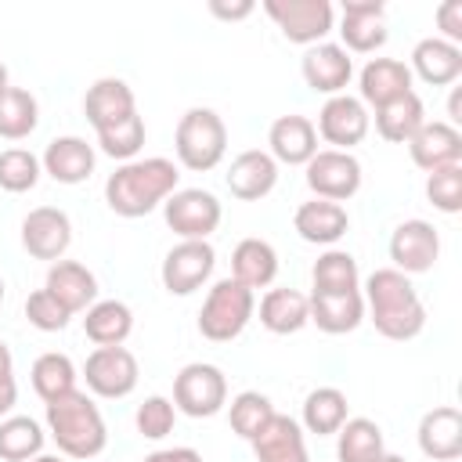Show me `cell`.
Instances as JSON below:
<instances>
[{
	"instance_id": "49",
	"label": "cell",
	"mask_w": 462,
	"mask_h": 462,
	"mask_svg": "<svg viewBox=\"0 0 462 462\" xmlns=\"http://www.w3.org/2000/svg\"><path fill=\"white\" fill-rule=\"evenodd\" d=\"M0 375H14V357H11L4 339H0Z\"/></svg>"
},
{
	"instance_id": "36",
	"label": "cell",
	"mask_w": 462,
	"mask_h": 462,
	"mask_svg": "<svg viewBox=\"0 0 462 462\" xmlns=\"http://www.w3.org/2000/svg\"><path fill=\"white\" fill-rule=\"evenodd\" d=\"M43 451V430L29 415H11L0 422V458L4 462H32Z\"/></svg>"
},
{
	"instance_id": "1",
	"label": "cell",
	"mask_w": 462,
	"mask_h": 462,
	"mask_svg": "<svg viewBox=\"0 0 462 462\" xmlns=\"http://www.w3.org/2000/svg\"><path fill=\"white\" fill-rule=\"evenodd\" d=\"M365 307H368V318H372L375 332L386 336V339L404 343V339H415L426 328V307H422L411 278L393 271V267H379V271L368 274Z\"/></svg>"
},
{
	"instance_id": "37",
	"label": "cell",
	"mask_w": 462,
	"mask_h": 462,
	"mask_svg": "<svg viewBox=\"0 0 462 462\" xmlns=\"http://www.w3.org/2000/svg\"><path fill=\"white\" fill-rule=\"evenodd\" d=\"M36 123H40L36 97L22 87H7L0 94V137L4 141H22L36 130Z\"/></svg>"
},
{
	"instance_id": "10",
	"label": "cell",
	"mask_w": 462,
	"mask_h": 462,
	"mask_svg": "<svg viewBox=\"0 0 462 462\" xmlns=\"http://www.w3.org/2000/svg\"><path fill=\"white\" fill-rule=\"evenodd\" d=\"M83 379H87L90 393L116 401V397L134 393V386L141 379V368H137V357L126 346H97L83 365Z\"/></svg>"
},
{
	"instance_id": "30",
	"label": "cell",
	"mask_w": 462,
	"mask_h": 462,
	"mask_svg": "<svg viewBox=\"0 0 462 462\" xmlns=\"http://www.w3.org/2000/svg\"><path fill=\"white\" fill-rule=\"evenodd\" d=\"M310 321V300L296 289H271L260 300V325L274 336L300 332Z\"/></svg>"
},
{
	"instance_id": "48",
	"label": "cell",
	"mask_w": 462,
	"mask_h": 462,
	"mask_svg": "<svg viewBox=\"0 0 462 462\" xmlns=\"http://www.w3.org/2000/svg\"><path fill=\"white\" fill-rule=\"evenodd\" d=\"M14 401H18V383H14V375H0V419L14 408Z\"/></svg>"
},
{
	"instance_id": "52",
	"label": "cell",
	"mask_w": 462,
	"mask_h": 462,
	"mask_svg": "<svg viewBox=\"0 0 462 462\" xmlns=\"http://www.w3.org/2000/svg\"><path fill=\"white\" fill-rule=\"evenodd\" d=\"M379 462H408V458H404V455H390V451H383V458H379Z\"/></svg>"
},
{
	"instance_id": "34",
	"label": "cell",
	"mask_w": 462,
	"mask_h": 462,
	"mask_svg": "<svg viewBox=\"0 0 462 462\" xmlns=\"http://www.w3.org/2000/svg\"><path fill=\"white\" fill-rule=\"evenodd\" d=\"M346 422V393L336 386H318L303 401V430L318 437H332Z\"/></svg>"
},
{
	"instance_id": "18",
	"label": "cell",
	"mask_w": 462,
	"mask_h": 462,
	"mask_svg": "<svg viewBox=\"0 0 462 462\" xmlns=\"http://www.w3.org/2000/svg\"><path fill=\"white\" fill-rule=\"evenodd\" d=\"M419 451L433 462H455L462 455V411L440 404L419 419Z\"/></svg>"
},
{
	"instance_id": "45",
	"label": "cell",
	"mask_w": 462,
	"mask_h": 462,
	"mask_svg": "<svg viewBox=\"0 0 462 462\" xmlns=\"http://www.w3.org/2000/svg\"><path fill=\"white\" fill-rule=\"evenodd\" d=\"M437 25L444 29L440 40H448V43L458 47V40H462V0H448V4H440V7H437Z\"/></svg>"
},
{
	"instance_id": "38",
	"label": "cell",
	"mask_w": 462,
	"mask_h": 462,
	"mask_svg": "<svg viewBox=\"0 0 462 462\" xmlns=\"http://www.w3.org/2000/svg\"><path fill=\"white\" fill-rule=\"evenodd\" d=\"M29 375H32V390L43 397V404L76 390V365H72V357H65V354H58V350L40 354V357L32 361V372H29Z\"/></svg>"
},
{
	"instance_id": "14",
	"label": "cell",
	"mask_w": 462,
	"mask_h": 462,
	"mask_svg": "<svg viewBox=\"0 0 462 462\" xmlns=\"http://www.w3.org/2000/svg\"><path fill=\"white\" fill-rule=\"evenodd\" d=\"M328 144H336V152H350L354 144L365 141L368 134V112L361 105V97L350 94H336L321 105L318 112V126H314Z\"/></svg>"
},
{
	"instance_id": "17",
	"label": "cell",
	"mask_w": 462,
	"mask_h": 462,
	"mask_svg": "<svg viewBox=\"0 0 462 462\" xmlns=\"http://www.w3.org/2000/svg\"><path fill=\"white\" fill-rule=\"evenodd\" d=\"M271 159L285 166H307L318 155V130L307 116H278L267 130Z\"/></svg>"
},
{
	"instance_id": "32",
	"label": "cell",
	"mask_w": 462,
	"mask_h": 462,
	"mask_svg": "<svg viewBox=\"0 0 462 462\" xmlns=\"http://www.w3.org/2000/svg\"><path fill=\"white\" fill-rule=\"evenodd\" d=\"M422 123H426V105H422V97L415 90L397 97V101H390V105H383V108H375V130L390 144H408L419 134Z\"/></svg>"
},
{
	"instance_id": "26",
	"label": "cell",
	"mask_w": 462,
	"mask_h": 462,
	"mask_svg": "<svg viewBox=\"0 0 462 462\" xmlns=\"http://www.w3.org/2000/svg\"><path fill=\"white\" fill-rule=\"evenodd\" d=\"M411 72L430 87H448L462 76V51L440 36L419 40L411 51Z\"/></svg>"
},
{
	"instance_id": "9",
	"label": "cell",
	"mask_w": 462,
	"mask_h": 462,
	"mask_svg": "<svg viewBox=\"0 0 462 462\" xmlns=\"http://www.w3.org/2000/svg\"><path fill=\"white\" fill-rule=\"evenodd\" d=\"M307 188L314 191V199L325 202H346L357 195L361 188V162L350 152H336L325 148L307 162Z\"/></svg>"
},
{
	"instance_id": "2",
	"label": "cell",
	"mask_w": 462,
	"mask_h": 462,
	"mask_svg": "<svg viewBox=\"0 0 462 462\" xmlns=\"http://www.w3.org/2000/svg\"><path fill=\"white\" fill-rule=\"evenodd\" d=\"M177 166L162 155L152 159H130L105 180V202L116 217H144L155 206H162L177 191Z\"/></svg>"
},
{
	"instance_id": "11",
	"label": "cell",
	"mask_w": 462,
	"mask_h": 462,
	"mask_svg": "<svg viewBox=\"0 0 462 462\" xmlns=\"http://www.w3.org/2000/svg\"><path fill=\"white\" fill-rule=\"evenodd\" d=\"M440 256V235L430 220H401L390 235V260L401 274H422Z\"/></svg>"
},
{
	"instance_id": "40",
	"label": "cell",
	"mask_w": 462,
	"mask_h": 462,
	"mask_svg": "<svg viewBox=\"0 0 462 462\" xmlns=\"http://www.w3.org/2000/svg\"><path fill=\"white\" fill-rule=\"evenodd\" d=\"M43 166L40 159L29 152V148H7L0 152V188L11 191V195H22V191H32L36 180H40Z\"/></svg>"
},
{
	"instance_id": "3",
	"label": "cell",
	"mask_w": 462,
	"mask_h": 462,
	"mask_svg": "<svg viewBox=\"0 0 462 462\" xmlns=\"http://www.w3.org/2000/svg\"><path fill=\"white\" fill-rule=\"evenodd\" d=\"M47 433L58 444V451L69 458H94L108 444L105 419L83 390L47 401Z\"/></svg>"
},
{
	"instance_id": "50",
	"label": "cell",
	"mask_w": 462,
	"mask_h": 462,
	"mask_svg": "<svg viewBox=\"0 0 462 462\" xmlns=\"http://www.w3.org/2000/svg\"><path fill=\"white\" fill-rule=\"evenodd\" d=\"M448 112H451V126H455V123L462 119V116H458V112H462V94H458V90L451 94V105H448Z\"/></svg>"
},
{
	"instance_id": "16",
	"label": "cell",
	"mask_w": 462,
	"mask_h": 462,
	"mask_svg": "<svg viewBox=\"0 0 462 462\" xmlns=\"http://www.w3.org/2000/svg\"><path fill=\"white\" fill-rule=\"evenodd\" d=\"M383 14H386V7L379 0H343V22H339L343 51H354V54L379 51L386 43Z\"/></svg>"
},
{
	"instance_id": "54",
	"label": "cell",
	"mask_w": 462,
	"mask_h": 462,
	"mask_svg": "<svg viewBox=\"0 0 462 462\" xmlns=\"http://www.w3.org/2000/svg\"><path fill=\"white\" fill-rule=\"evenodd\" d=\"M0 303H4V278H0Z\"/></svg>"
},
{
	"instance_id": "24",
	"label": "cell",
	"mask_w": 462,
	"mask_h": 462,
	"mask_svg": "<svg viewBox=\"0 0 462 462\" xmlns=\"http://www.w3.org/2000/svg\"><path fill=\"white\" fill-rule=\"evenodd\" d=\"M411 94V69L397 58H372L361 69V105H390L397 97Z\"/></svg>"
},
{
	"instance_id": "42",
	"label": "cell",
	"mask_w": 462,
	"mask_h": 462,
	"mask_svg": "<svg viewBox=\"0 0 462 462\" xmlns=\"http://www.w3.org/2000/svg\"><path fill=\"white\" fill-rule=\"evenodd\" d=\"M426 199L440 213H458L462 209V166H440L426 177Z\"/></svg>"
},
{
	"instance_id": "5",
	"label": "cell",
	"mask_w": 462,
	"mask_h": 462,
	"mask_svg": "<svg viewBox=\"0 0 462 462\" xmlns=\"http://www.w3.org/2000/svg\"><path fill=\"white\" fill-rule=\"evenodd\" d=\"M256 310V300H253V289H245L242 282L235 278H220L202 310H199V332L209 339V343H231L235 336L245 332L249 318Z\"/></svg>"
},
{
	"instance_id": "46",
	"label": "cell",
	"mask_w": 462,
	"mask_h": 462,
	"mask_svg": "<svg viewBox=\"0 0 462 462\" xmlns=\"http://www.w3.org/2000/svg\"><path fill=\"white\" fill-rule=\"evenodd\" d=\"M209 11H213L217 18H224V22H238V18H249V14L256 11V4H253V0H242V4H220V0H213Z\"/></svg>"
},
{
	"instance_id": "41",
	"label": "cell",
	"mask_w": 462,
	"mask_h": 462,
	"mask_svg": "<svg viewBox=\"0 0 462 462\" xmlns=\"http://www.w3.org/2000/svg\"><path fill=\"white\" fill-rule=\"evenodd\" d=\"M97 144H101V152H105L108 159L130 162V159L141 152V144H144V119H141V116H130V119H123V123L101 130V134H97Z\"/></svg>"
},
{
	"instance_id": "29",
	"label": "cell",
	"mask_w": 462,
	"mask_h": 462,
	"mask_svg": "<svg viewBox=\"0 0 462 462\" xmlns=\"http://www.w3.org/2000/svg\"><path fill=\"white\" fill-rule=\"evenodd\" d=\"M310 321L328 332V336H343L354 332L365 321V296L361 292H339V296H318L310 292Z\"/></svg>"
},
{
	"instance_id": "47",
	"label": "cell",
	"mask_w": 462,
	"mask_h": 462,
	"mask_svg": "<svg viewBox=\"0 0 462 462\" xmlns=\"http://www.w3.org/2000/svg\"><path fill=\"white\" fill-rule=\"evenodd\" d=\"M144 462H202V455L195 448H159L144 455Z\"/></svg>"
},
{
	"instance_id": "8",
	"label": "cell",
	"mask_w": 462,
	"mask_h": 462,
	"mask_svg": "<svg viewBox=\"0 0 462 462\" xmlns=\"http://www.w3.org/2000/svg\"><path fill=\"white\" fill-rule=\"evenodd\" d=\"M263 11L274 18L289 43H321L332 32V4L328 0H263Z\"/></svg>"
},
{
	"instance_id": "22",
	"label": "cell",
	"mask_w": 462,
	"mask_h": 462,
	"mask_svg": "<svg viewBox=\"0 0 462 462\" xmlns=\"http://www.w3.org/2000/svg\"><path fill=\"white\" fill-rule=\"evenodd\" d=\"M256 462H310L307 455V440H303V426L289 415H278L249 440Z\"/></svg>"
},
{
	"instance_id": "19",
	"label": "cell",
	"mask_w": 462,
	"mask_h": 462,
	"mask_svg": "<svg viewBox=\"0 0 462 462\" xmlns=\"http://www.w3.org/2000/svg\"><path fill=\"white\" fill-rule=\"evenodd\" d=\"M83 116H87V123L101 134V130H108V126H116V123L137 116L134 90H130L123 79L105 76V79H97V83L87 90V97H83Z\"/></svg>"
},
{
	"instance_id": "43",
	"label": "cell",
	"mask_w": 462,
	"mask_h": 462,
	"mask_svg": "<svg viewBox=\"0 0 462 462\" xmlns=\"http://www.w3.org/2000/svg\"><path fill=\"white\" fill-rule=\"evenodd\" d=\"M173 419H177L173 401L170 397H159V393L155 397H144V404H137V415H134L137 433L144 440H162L173 430Z\"/></svg>"
},
{
	"instance_id": "12",
	"label": "cell",
	"mask_w": 462,
	"mask_h": 462,
	"mask_svg": "<svg viewBox=\"0 0 462 462\" xmlns=\"http://www.w3.org/2000/svg\"><path fill=\"white\" fill-rule=\"evenodd\" d=\"M217 267V253L209 242H177L162 260V285L173 296H191L206 285V278Z\"/></svg>"
},
{
	"instance_id": "6",
	"label": "cell",
	"mask_w": 462,
	"mask_h": 462,
	"mask_svg": "<svg viewBox=\"0 0 462 462\" xmlns=\"http://www.w3.org/2000/svg\"><path fill=\"white\" fill-rule=\"evenodd\" d=\"M227 404V379L217 365L191 361L173 379V408L191 419H209Z\"/></svg>"
},
{
	"instance_id": "28",
	"label": "cell",
	"mask_w": 462,
	"mask_h": 462,
	"mask_svg": "<svg viewBox=\"0 0 462 462\" xmlns=\"http://www.w3.org/2000/svg\"><path fill=\"white\" fill-rule=\"evenodd\" d=\"M278 274V253L263 238H242L231 253V278L245 289H263Z\"/></svg>"
},
{
	"instance_id": "4",
	"label": "cell",
	"mask_w": 462,
	"mask_h": 462,
	"mask_svg": "<svg viewBox=\"0 0 462 462\" xmlns=\"http://www.w3.org/2000/svg\"><path fill=\"white\" fill-rule=\"evenodd\" d=\"M173 148H177V159L184 170L206 173L227 152V126L213 108H188L177 123Z\"/></svg>"
},
{
	"instance_id": "23",
	"label": "cell",
	"mask_w": 462,
	"mask_h": 462,
	"mask_svg": "<svg viewBox=\"0 0 462 462\" xmlns=\"http://www.w3.org/2000/svg\"><path fill=\"white\" fill-rule=\"evenodd\" d=\"M43 289H47L69 314H79V310H87L90 303H97V278H94L79 260H58V263H51Z\"/></svg>"
},
{
	"instance_id": "15",
	"label": "cell",
	"mask_w": 462,
	"mask_h": 462,
	"mask_svg": "<svg viewBox=\"0 0 462 462\" xmlns=\"http://www.w3.org/2000/svg\"><path fill=\"white\" fill-rule=\"evenodd\" d=\"M300 72H303V83L314 90V94H343V87L350 83L354 76V61L350 54L339 47V43H314L303 51L300 58Z\"/></svg>"
},
{
	"instance_id": "39",
	"label": "cell",
	"mask_w": 462,
	"mask_h": 462,
	"mask_svg": "<svg viewBox=\"0 0 462 462\" xmlns=\"http://www.w3.org/2000/svg\"><path fill=\"white\" fill-rule=\"evenodd\" d=\"M271 419H274V404H271L260 390H242V393L231 401V430H235L242 440H253Z\"/></svg>"
},
{
	"instance_id": "33",
	"label": "cell",
	"mask_w": 462,
	"mask_h": 462,
	"mask_svg": "<svg viewBox=\"0 0 462 462\" xmlns=\"http://www.w3.org/2000/svg\"><path fill=\"white\" fill-rule=\"evenodd\" d=\"M336 458L339 462H379L386 444H383V430L372 419H346L336 430Z\"/></svg>"
},
{
	"instance_id": "25",
	"label": "cell",
	"mask_w": 462,
	"mask_h": 462,
	"mask_svg": "<svg viewBox=\"0 0 462 462\" xmlns=\"http://www.w3.org/2000/svg\"><path fill=\"white\" fill-rule=\"evenodd\" d=\"M43 173L58 184H83L94 173V148L83 137H54L40 159Z\"/></svg>"
},
{
	"instance_id": "53",
	"label": "cell",
	"mask_w": 462,
	"mask_h": 462,
	"mask_svg": "<svg viewBox=\"0 0 462 462\" xmlns=\"http://www.w3.org/2000/svg\"><path fill=\"white\" fill-rule=\"evenodd\" d=\"M32 462H65V458H58V455H36Z\"/></svg>"
},
{
	"instance_id": "35",
	"label": "cell",
	"mask_w": 462,
	"mask_h": 462,
	"mask_svg": "<svg viewBox=\"0 0 462 462\" xmlns=\"http://www.w3.org/2000/svg\"><path fill=\"white\" fill-rule=\"evenodd\" d=\"M314 292L318 296H339V292H357V260L343 249H328L314 260L310 271Z\"/></svg>"
},
{
	"instance_id": "44",
	"label": "cell",
	"mask_w": 462,
	"mask_h": 462,
	"mask_svg": "<svg viewBox=\"0 0 462 462\" xmlns=\"http://www.w3.org/2000/svg\"><path fill=\"white\" fill-rule=\"evenodd\" d=\"M25 318H29V325L40 328V332H61L72 314H69L47 289H36V292H29V300H25Z\"/></svg>"
},
{
	"instance_id": "20",
	"label": "cell",
	"mask_w": 462,
	"mask_h": 462,
	"mask_svg": "<svg viewBox=\"0 0 462 462\" xmlns=\"http://www.w3.org/2000/svg\"><path fill=\"white\" fill-rule=\"evenodd\" d=\"M408 152H411V162L426 173L440 170V166H458L462 159V134L451 126V123H422L419 134L408 141Z\"/></svg>"
},
{
	"instance_id": "51",
	"label": "cell",
	"mask_w": 462,
	"mask_h": 462,
	"mask_svg": "<svg viewBox=\"0 0 462 462\" xmlns=\"http://www.w3.org/2000/svg\"><path fill=\"white\" fill-rule=\"evenodd\" d=\"M7 87H11V83H7V65H4V61H0V94H4V90H7Z\"/></svg>"
},
{
	"instance_id": "7",
	"label": "cell",
	"mask_w": 462,
	"mask_h": 462,
	"mask_svg": "<svg viewBox=\"0 0 462 462\" xmlns=\"http://www.w3.org/2000/svg\"><path fill=\"white\" fill-rule=\"evenodd\" d=\"M162 217L180 242H206L220 227V202L213 191L202 188H177L162 202Z\"/></svg>"
},
{
	"instance_id": "21",
	"label": "cell",
	"mask_w": 462,
	"mask_h": 462,
	"mask_svg": "<svg viewBox=\"0 0 462 462\" xmlns=\"http://www.w3.org/2000/svg\"><path fill=\"white\" fill-rule=\"evenodd\" d=\"M278 184V162L260 152V148H249L242 155L231 159V170H227V188L235 199L242 202H256L263 195H271Z\"/></svg>"
},
{
	"instance_id": "13",
	"label": "cell",
	"mask_w": 462,
	"mask_h": 462,
	"mask_svg": "<svg viewBox=\"0 0 462 462\" xmlns=\"http://www.w3.org/2000/svg\"><path fill=\"white\" fill-rule=\"evenodd\" d=\"M69 242H72V220H69V213L58 209V206H36V209L22 220V245H25V253L36 256V260L58 263V260L65 256Z\"/></svg>"
},
{
	"instance_id": "27",
	"label": "cell",
	"mask_w": 462,
	"mask_h": 462,
	"mask_svg": "<svg viewBox=\"0 0 462 462\" xmlns=\"http://www.w3.org/2000/svg\"><path fill=\"white\" fill-rule=\"evenodd\" d=\"M292 224H296V231H300L303 242H310V245H332V242H339L346 235L350 217H346V209L339 202L310 199V202H303L296 209Z\"/></svg>"
},
{
	"instance_id": "31",
	"label": "cell",
	"mask_w": 462,
	"mask_h": 462,
	"mask_svg": "<svg viewBox=\"0 0 462 462\" xmlns=\"http://www.w3.org/2000/svg\"><path fill=\"white\" fill-rule=\"evenodd\" d=\"M134 328V310L123 300H97L87 307L83 332L97 346H123V339Z\"/></svg>"
}]
</instances>
